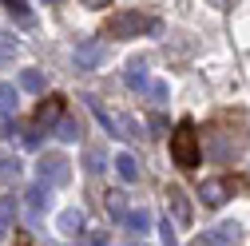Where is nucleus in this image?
<instances>
[{
    "instance_id": "obj_4",
    "label": "nucleus",
    "mask_w": 250,
    "mask_h": 246,
    "mask_svg": "<svg viewBox=\"0 0 250 246\" xmlns=\"http://www.w3.org/2000/svg\"><path fill=\"white\" fill-rule=\"evenodd\" d=\"M230 195H234V179H203V187H199V199L207 206H223Z\"/></svg>"
},
{
    "instance_id": "obj_7",
    "label": "nucleus",
    "mask_w": 250,
    "mask_h": 246,
    "mask_svg": "<svg viewBox=\"0 0 250 246\" xmlns=\"http://www.w3.org/2000/svg\"><path fill=\"white\" fill-rule=\"evenodd\" d=\"M64 119V96H48L40 100V111H36V123L40 127H52V123Z\"/></svg>"
},
{
    "instance_id": "obj_21",
    "label": "nucleus",
    "mask_w": 250,
    "mask_h": 246,
    "mask_svg": "<svg viewBox=\"0 0 250 246\" xmlns=\"http://www.w3.org/2000/svg\"><path fill=\"white\" fill-rule=\"evenodd\" d=\"M12 214H16V206H12V199H0V238L8 234V223H12Z\"/></svg>"
},
{
    "instance_id": "obj_15",
    "label": "nucleus",
    "mask_w": 250,
    "mask_h": 246,
    "mask_svg": "<svg viewBox=\"0 0 250 246\" xmlns=\"http://www.w3.org/2000/svg\"><path fill=\"white\" fill-rule=\"evenodd\" d=\"M123 80H127L131 87H147V64H143V60H131V64H127V76H123Z\"/></svg>"
},
{
    "instance_id": "obj_18",
    "label": "nucleus",
    "mask_w": 250,
    "mask_h": 246,
    "mask_svg": "<svg viewBox=\"0 0 250 246\" xmlns=\"http://www.w3.org/2000/svg\"><path fill=\"white\" fill-rule=\"evenodd\" d=\"M20 87L24 91H44V72H36V68L20 72Z\"/></svg>"
},
{
    "instance_id": "obj_10",
    "label": "nucleus",
    "mask_w": 250,
    "mask_h": 246,
    "mask_svg": "<svg viewBox=\"0 0 250 246\" xmlns=\"http://www.w3.org/2000/svg\"><path fill=\"white\" fill-rule=\"evenodd\" d=\"M115 171H119V179H123V183H135V179H139V163H135V155L119 151V155H115Z\"/></svg>"
},
{
    "instance_id": "obj_19",
    "label": "nucleus",
    "mask_w": 250,
    "mask_h": 246,
    "mask_svg": "<svg viewBox=\"0 0 250 246\" xmlns=\"http://www.w3.org/2000/svg\"><path fill=\"white\" fill-rule=\"evenodd\" d=\"M83 163H87V171H91V175L107 171V159H104V151H96V147H87V151H83Z\"/></svg>"
},
{
    "instance_id": "obj_1",
    "label": "nucleus",
    "mask_w": 250,
    "mask_h": 246,
    "mask_svg": "<svg viewBox=\"0 0 250 246\" xmlns=\"http://www.w3.org/2000/svg\"><path fill=\"white\" fill-rule=\"evenodd\" d=\"M171 163L179 171H195L199 167V135H195V123L183 119L175 135H171Z\"/></svg>"
},
{
    "instance_id": "obj_12",
    "label": "nucleus",
    "mask_w": 250,
    "mask_h": 246,
    "mask_svg": "<svg viewBox=\"0 0 250 246\" xmlns=\"http://www.w3.org/2000/svg\"><path fill=\"white\" fill-rule=\"evenodd\" d=\"M56 226L64 230V234H76V230L83 226V210H76V206H72V210H64V214L56 219Z\"/></svg>"
},
{
    "instance_id": "obj_11",
    "label": "nucleus",
    "mask_w": 250,
    "mask_h": 246,
    "mask_svg": "<svg viewBox=\"0 0 250 246\" xmlns=\"http://www.w3.org/2000/svg\"><path fill=\"white\" fill-rule=\"evenodd\" d=\"M123 223H127L135 234H147V230H151V210H147V206H135V210L123 214Z\"/></svg>"
},
{
    "instance_id": "obj_13",
    "label": "nucleus",
    "mask_w": 250,
    "mask_h": 246,
    "mask_svg": "<svg viewBox=\"0 0 250 246\" xmlns=\"http://www.w3.org/2000/svg\"><path fill=\"white\" fill-rule=\"evenodd\" d=\"M4 12H8L16 24H32V4H28V0H8Z\"/></svg>"
},
{
    "instance_id": "obj_3",
    "label": "nucleus",
    "mask_w": 250,
    "mask_h": 246,
    "mask_svg": "<svg viewBox=\"0 0 250 246\" xmlns=\"http://www.w3.org/2000/svg\"><path fill=\"white\" fill-rule=\"evenodd\" d=\"M139 32H159V20H151V16H143V12H115L111 20H107V40H131V36H139Z\"/></svg>"
},
{
    "instance_id": "obj_2",
    "label": "nucleus",
    "mask_w": 250,
    "mask_h": 246,
    "mask_svg": "<svg viewBox=\"0 0 250 246\" xmlns=\"http://www.w3.org/2000/svg\"><path fill=\"white\" fill-rule=\"evenodd\" d=\"M87 107H91V115H96L104 127L115 135V139H139L143 135V127H139V119H131V115H123V111H111V107H104L96 96H87Z\"/></svg>"
},
{
    "instance_id": "obj_16",
    "label": "nucleus",
    "mask_w": 250,
    "mask_h": 246,
    "mask_svg": "<svg viewBox=\"0 0 250 246\" xmlns=\"http://www.w3.org/2000/svg\"><path fill=\"white\" fill-rule=\"evenodd\" d=\"M16 175H20V163H16V155L0 151V183H12Z\"/></svg>"
},
{
    "instance_id": "obj_6",
    "label": "nucleus",
    "mask_w": 250,
    "mask_h": 246,
    "mask_svg": "<svg viewBox=\"0 0 250 246\" xmlns=\"http://www.w3.org/2000/svg\"><path fill=\"white\" fill-rule=\"evenodd\" d=\"M167 206H171L179 226H191V199H187L183 187H167Z\"/></svg>"
},
{
    "instance_id": "obj_20",
    "label": "nucleus",
    "mask_w": 250,
    "mask_h": 246,
    "mask_svg": "<svg viewBox=\"0 0 250 246\" xmlns=\"http://www.w3.org/2000/svg\"><path fill=\"white\" fill-rule=\"evenodd\" d=\"M0 111L16 115V87L12 83H0Z\"/></svg>"
},
{
    "instance_id": "obj_5",
    "label": "nucleus",
    "mask_w": 250,
    "mask_h": 246,
    "mask_svg": "<svg viewBox=\"0 0 250 246\" xmlns=\"http://www.w3.org/2000/svg\"><path fill=\"white\" fill-rule=\"evenodd\" d=\"M68 159L64 155H44L40 159V183L44 187H52V183H68Z\"/></svg>"
},
{
    "instance_id": "obj_27",
    "label": "nucleus",
    "mask_w": 250,
    "mask_h": 246,
    "mask_svg": "<svg viewBox=\"0 0 250 246\" xmlns=\"http://www.w3.org/2000/svg\"><path fill=\"white\" fill-rule=\"evenodd\" d=\"M151 131H167V119L163 115H151Z\"/></svg>"
},
{
    "instance_id": "obj_17",
    "label": "nucleus",
    "mask_w": 250,
    "mask_h": 246,
    "mask_svg": "<svg viewBox=\"0 0 250 246\" xmlns=\"http://www.w3.org/2000/svg\"><path fill=\"white\" fill-rule=\"evenodd\" d=\"M24 199H28V206L40 214V210L48 206V187H44V183H36V187H28V195H24Z\"/></svg>"
},
{
    "instance_id": "obj_24",
    "label": "nucleus",
    "mask_w": 250,
    "mask_h": 246,
    "mask_svg": "<svg viewBox=\"0 0 250 246\" xmlns=\"http://www.w3.org/2000/svg\"><path fill=\"white\" fill-rule=\"evenodd\" d=\"M159 234H163V246H179V238H175V230H171V219L159 226Z\"/></svg>"
},
{
    "instance_id": "obj_22",
    "label": "nucleus",
    "mask_w": 250,
    "mask_h": 246,
    "mask_svg": "<svg viewBox=\"0 0 250 246\" xmlns=\"http://www.w3.org/2000/svg\"><path fill=\"white\" fill-rule=\"evenodd\" d=\"M104 203H107V210L115 214V219H123V214H127V203H123V195H119V191H107V199H104Z\"/></svg>"
},
{
    "instance_id": "obj_8",
    "label": "nucleus",
    "mask_w": 250,
    "mask_h": 246,
    "mask_svg": "<svg viewBox=\"0 0 250 246\" xmlns=\"http://www.w3.org/2000/svg\"><path fill=\"white\" fill-rule=\"evenodd\" d=\"M100 60H104V44L100 40H80L76 44V64L80 68H96Z\"/></svg>"
},
{
    "instance_id": "obj_25",
    "label": "nucleus",
    "mask_w": 250,
    "mask_h": 246,
    "mask_svg": "<svg viewBox=\"0 0 250 246\" xmlns=\"http://www.w3.org/2000/svg\"><path fill=\"white\" fill-rule=\"evenodd\" d=\"M151 100L163 103V100H167V83H151Z\"/></svg>"
},
{
    "instance_id": "obj_14",
    "label": "nucleus",
    "mask_w": 250,
    "mask_h": 246,
    "mask_svg": "<svg viewBox=\"0 0 250 246\" xmlns=\"http://www.w3.org/2000/svg\"><path fill=\"white\" fill-rule=\"evenodd\" d=\"M56 139H64V143H76V139H80V123H76L72 115H64V119L56 123Z\"/></svg>"
},
{
    "instance_id": "obj_26",
    "label": "nucleus",
    "mask_w": 250,
    "mask_h": 246,
    "mask_svg": "<svg viewBox=\"0 0 250 246\" xmlns=\"http://www.w3.org/2000/svg\"><path fill=\"white\" fill-rule=\"evenodd\" d=\"M24 143H28V147H40V131H36V127L24 131Z\"/></svg>"
},
{
    "instance_id": "obj_9",
    "label": "nucleus",
    "mask_w": 250,
    "mask_h": 246,
    "mask_svg": "<svg viewBox=\"0 0 250 246\" xmlns=\"http://www.w3.org/2000/svg\"><path fill=\"white\" fill-rule=\"evenodd\" d=\"M238 223H223V226H218L214 234H203V242L199 246H230V242H238Z\"/></svg>"
},
{
    "instance_id": "obj_23",
    "label": "nucleus",
    "mask_w": 250,
    "mask_h": 246,
    "mask_svg": "<svg viewBox=\"0 0 250 246\" xmlns=\"http://www.w3.org/2000/svg\"><path fill=\"white\" fill-rule=\"evenodd\" d=\"M12 52H16V36L0 32V60H12Z\"/></svg>"
}]
</instances>
